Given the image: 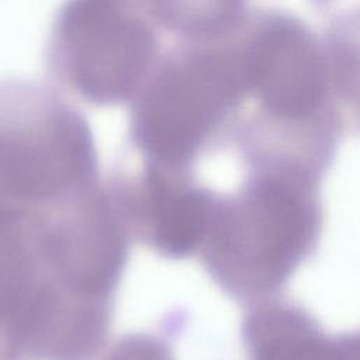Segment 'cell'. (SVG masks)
Wrapping results in <instances>:
<instances>
[{
	"label": "cell",
	"mask_w": 360,
	"mask_h": 360,
	"mask_svg": "<svg viewBox=\"0 0 360 360\" xmlns=\"http://www.w3.org/2000/svg\"><path fill=\"white\" fill-rule=\"evenodd\" d=\"M112 304L107 269L75 218L0 208V360H91Z\"/></svg>",
	"instance_id": "obj_1"
},
{
	"label": "cell",
	"mask_w": 360,
	"mask_h": 360,
	"mask_svg": "<svg viewBox=\"0 0 360 360\" xmlns=\"http://www.w3.org/2000/svg\"><path fill=\"white\" fill-rule=\"evenodd\" d=\"M231 193H215L197 253L212 280L250 305L271 298L312 250L321 229V173L253 162Z\"/></svg>",
	"instance_id": "obj_2"
},
{
	"label": "cell",
	"mask_w": 360,
	"mask_h": 360,
	"mask_svg": "<svg viewBox=\"0 0 360 360\" xmlns=\"http://www.w3.org/2000/svg\"><path fill=\"white\" fill-rule=\"evenodd\" d=\"M100 181L91 131L53 89L0 82V202L48 201Z\"/></svg>",
	"instance_id": "obj_3"
},
{
	"label": "cell",
	"mask_w": 360,
	"mask_h": 360,
	"mask_svg": "<svg viewBox=\"0 0 360 360\" xmlns=\"http://www.w3.org/2000/svg\"><path fill=\"white\" fill-rule=\"evenodd\" d=\"M162 39L152 3H70L53 22L49 68L58 83L89 103H131Z\"/></svg>",
	"instance_id": "obj_4"
},
{
	"label": "cell",
	"mask_w": 360,
	"mask_h": 360,
	"mask_svg": "<svg viewBox=\"0 0 360 360\" xmlns=\"http://www.w3.org/2000/svg\"><path fill=\"white\" fill-rule=\"evenodd\" d=\"M243 52L256 114L285 124L338 118L322 42L305 24L283 13L252 14Z\"/></svg>",
	"instance_id": "obj_5"
},
{
	"label": "cell",
	"mask_w": 360,
	"mask_h": 360,
	"mask_svg": "<svg viewBox=\"0 0 360 360\" xmlns=\"http://www.w3.org/2000/svg\"><path fill=\"white\" fill-rule=\"evenodd\" d=\"M242 340L249 360H353L345 335H326L302 307L274 298L250 305Z\"/></svg>",
	"instance_id": "obj_6"
},
{
	"label": "cell",
	"mask_w": 360,
	"mask_h": 360,
	"mask_svg": "<svg viewBox=\"0 0 360 360\" xmlns=\"http://www.w3.org/2000/svg\"><path fill=\"white\" fill-rule=\"evenodd\" d=\"M333 108L360 127V8L338 14L322 41Z\"/></svg>",
	"instance_id": "obj_7"
},
{
	"label": "cell",
	"mask_w": 360,
	"mask_h": 360,
	"mask_svg": "<svg viewBox=\"0 0 360 360\" xmlns=\"http://www.w3.org/2000/svg\"><path fill=\"white\" fill-rule=\"evenodd\" d=\"M100 360H174V357L165 339L141 332L122 336Z\"/></svg>",
	"instance_id": "obj_8"
}]
</instances>
